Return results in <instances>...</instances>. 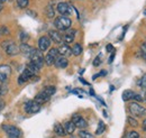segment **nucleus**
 Wrapping results in <instances>:
<instances>
[{"label":"nucleus","instance_id":"f257e3e1","mask_svg":"<svg viewBox=\"0 0 146 138\" xmlns=\"http://www.w3.org/2000/svg\"><path fill=\"white\" fill-rule=\"evenodd\" d=\"M55 27L58 29V31H66L71 27L72 25V20L69 17H65V16H60L55 19L54 21Z\"/></svg>","mask_w":146,"mask_h":138},{"label":"nucleus","instance_id":"f03ea898","mask_svg":"<svg viewBox=\"0 0 146 138\" xmlns=\"http://www.w3.org/2000/svg\"><path fill=\"white\" fill-rule=\"evenodd\" d=\"M29 57H31V62L36 64L38 68L43 66V64H44V56H43L42 51H39L38 48H33Z\"/></svg>","mask_w":146,"mask_h":138},{"label":"nucleus","instance_id":"7ed1b4c3","mask_svg":"<svg viewBox=\"0 0 146 138\" xmlns=\"http://www.w3.org/2000/svg\"><path fill=\"white\" fill-rule=\"evenodd\" d=\"M129 111H130L134 116H137V117L146 116V109L144 107L139 105L137 102H131V104H129Z\"/></svg>","mask_w":146,"mask_h":138},{"label":"nucleus","instance_id":"20e7f679","mask_svg":"<svg viewBox=\"0 0 146 138\" xmlns=\"http://www.w3.org/2000/svg\"><path fill=\"white\" fill-rule=\"evenodd\" d=\"M57 11L61 16H70L72 14V7L68 3V2H60L57 5Z\"/></svg>","mask_w":146,"mask_h":138},{"label":"nucleus","instance_id":"39448f33","mask_svg":"<svg viewBox=\"0 0 146 138\" xmlns=\"http://www.w3.org/2000/svg\"><path fill=\"white\" fill-rule=\"evenodd\" d=\"M2 47L6 50V53L10 56H14V55H17L19 53V47L15 44V43H11V42H6V43H2Z\"/></svg>","mask_w":146,"mask_h":138},{"label":"nucleus","instance_id":"423d86ee","mask_svg":"<svg viewBox=\"0 0 146 138\" xmlns=\"http://www.w3.org/2000/svg\"><path fill=\"white\" fill-rule=\"evenodd\" d=\"M58 57V52H57V48H52L50 52L47 53V55L44 57V62L50 66V65H53L56 61V58Z\"/></svg>","mask_w":146,"mask_h":138},{"label":"nucleus","instance_id":"0eeeda50","mask_svg":"<svg viewBox=\"0 0 146 138\" xmlns=\"http://www.w3.org/2000/svg\"><path fill=\"white\" fill-rule=\"evenodd\" d=\"M10 74H11V69L9 65L7 64L0 65V81L1 82L8 81V79L10 78Z\"/></svg>","mask_w":146,"mask_h":138},{"label":"nucleus","instance_id":"6e6552de","mask_svg":"<svg viewBox=\"0 0 146 138\" xmlns=\"http://www.w3.org/2000/svg\"><path fill=\"white\" fill-rule=\"evenodd\" d=\"M40 110V104H37L36 101H28L25 104V111L27 113H37Z\"/></svg>","mask_w":146,"mask_h":138},{"label":"nucleus","instance_id":"1a4fd4ad","mask_svg":"<svg viewBox=\"0 0 146 138\" xmlns=\"http://www.w3.org/2000/svg\"><path fill=\"white\" fill-rule=\"evenodd\" d=\"M51 46V39L47 36H42L38 39V50L44 52L46 50H48V47Z\"/></svg>","mask_w":146,"mask_h":138},{"label":"nucleus","instance_id":"9d476101","mask_svg":"<svg viewBox=\"0 0 146 138\" xmlns=\"http://www.w3.org/2000/svg\"><path fill=\"white\" fill-rule=\"evenodd\" d=\"M3 130L7 133L8 136H15V137H20L21 131L20 129L15 127V126H10V125H5L3 126Z\"/></svg>","mask_w":146,"mask_h":138},{"label":"nucleus","instance_id":"9b49d317","mask_svg":"<svg viewBox=\"0 0 146 138\" xmlns=\"http://www.w3.org/2000/svg\"><path fill=\"white\" fill-rule=\"evenodd\" d=\"M72 122L74 123L75 127L78 128H86L88 126V122L84 118H82L80 115H74L72 118Z\"/></svg>","mask_w":146,"mask_h":138},{"label":"nucleus","instance_id":"f8f14e48","mask_svg":"<svg viewBox=\"0 0 146 138\" xmlns=\"http://www.w3.org/2000/svg\"><path fill=\"white\" fill-rule=\"evenodd\" d=\"M57 52H58V55H61V56L69 57L72 54V50L68 44H62V45H60L57 47Z\"/></svg>","mask_w":146,"mask_h":138},{"label":"nucleus","instance_id":"ddd939ff","mask_svg":"<svg viewBox=\"0 0 146 138\" xmlns=\"http://www.w3.org/2000/svg\"><path fill=\"white\" fill-rule=\"evenodd\" d=\"M34 76V73L33 72H31L28 69H26L20 75H19V79H18V83L19 84H23V83H25V82H27V81H29Z\"/></svg>","mask_w":146,"mask_h":138},{"label":"nucleus","instance_id":"4468645a","mask_svg":"<svg viewBox=\"0 0 146 138\" xmlns=\"http://www.w3.org/2000/svg\"><path fill=\"white\" fill-rule=\"evenodd\" d=\"M75 29H66V33L63 36V40L65 42V44H69V43H72L74 40V36H75Z\"/></svg>","mask_w":146,"mask_h":138},{"label":"nucleus","instance_id":"2eb2a0df","mask_svg":"<svg viewBox=\"0 0 146 138\" xmlns=\"http://www.w3.org/2000/svg\"><path fill=\"white\" fill-rule=\"evenodd\" d=\"M55 66L56 68H60V69H65L68 65H69V61L68 58H65L64 56H58L55 61Z\"/></svg>","mask_w":146,"mask_h":138},{"label":"nucleus","instance_id":"dca6fc26","mask_svg":"<svg viewBox=\"0 0 146 138\" xmlns=\"http://www.w3.org/2000/svg\"><path fill=\"white\" fill-rule=\"evenodd\" d=\"M48 36H50V39H52L54 43H57V44L62 43V40H63V37H62V35L60 34L57 31H50V33H48Z\"/></svg>","mask_w":146,"mask_h":138},{"label":"nucleus","instance_id":"f3484780","mask_svg":"<svg viewBox=\"0 0 146 138\" xmlns=\"http://www.w3.org/2000/svg\"><path fill=\"white\" fill-rule=\"evenodd\" d=\"M48 100H50V97H47L43 91H42V92H39L36 97H35V101L39 104H45V102H47Z\"/></svg>","mask_w":146,"mask_h":138},{"label":"nucleus","instance_id":"a211bd4d","mask_svg":"<svg viewBox=\"0 0 146 138\" xmlns=\"http://www.w3.org/2000/svg\"><path fill=\"white\" fill-rule=\"evenodd\" d=\"M32 50H33V47H31L29 45H27V44H25V43H23V44L20 45V47H19V51L23 53V54L27 55V56H29V55H31Z\"/></svg>","mask_w":146,"mask_h":138},{"label":"nucleus","instance_id":"6ab92c4d","mask_svg":"<svg viewBox=\"0 0 146 138\" xmlns=\"http://www.w3.org/2000/svg\"><path fill=\"white\" fill-rule=\"evenodd\" d=\"M64 130H65V134H73L74 130H75V126L72 121H68L65 122L64 125Z\"/></svg>","mask_w":146,"mask_h":138},{"label":"nucleus","instance_id":"aec40b11","mask_svg":"<svg viewBox=\"0 0 146 138\" xmlns=\"http://www.w3.org/2000/svg\"><path fill=\"white\" fill-rule=\"evenodd\" d=\"M54 131L56 135L58 136H64L65 135V130H64V127L61 125V123H55L54 125Z\"/></svg>","mask_w":146,"mask_h":138},{"label":"nucleus","instance_id":"412c9836","mask_svg":"<svg viewBox=\"0 0 146 138\" xmlns=\"http://www.w3.org/2000/svg\"><path fill=\"white\" fill-rule=\"evenodd\" d=\"M134 94H135L134 91H131V90H125V91L123 92V100H124V101H129V100H131V99L134 98Z\"/></svg>","mask_w":146,"mask_h":138},{"label":"nucleus","instance_id":"4be33fe9","mask_svg":"<svg viewBox=\"0 0 146 138\" xmlns=\"http://www.w3.org/2000/svg\"><path fill=\"white\" fill-rule=\"evenodd\" d=\"M55 91H56V89H55L54 86H46V88H44V90H43V92H44L47 97H50V98L54 94Z\"/></svg>","mask_w":146,"mask_h":138},{"label":"nucleus","instance_id":"5701e85b","mask_svg":"<svg viewBox=\"0 0 146 138\" xmlns=\"http://www.w3.org/2000/svg\"><path fill=\"white\" fill-rule=\"evenodd\" d=\"M71 50H72V54H73V55H75V56H79V55L82 53V46H81L80 44H74V46H73Z\"/></svg>","mask_w":146,"mask_h":138},{"label":"nucleus","instance_id":"b1692460","mask_svg":"<svg viewBox=\"0 0 146 138\" xmlns=\"http://www.w3.org/2000/svg\"><path fill=\"white\" fill-rule=\"evenodd\" d=\"M105 129H106V125L104 123V121L100 120L99 121V123H98V128H97L96 134H97V135H101V134L105 131Z\"/></svg>","mask_w":146,"mask_h":138},{"label":"nucleus","instance_id":"393cba45","mask_svg":"<svg viewBox=\"0 0 146 138\" xmlns=\"http://www.w3.org/2000/svg\"><path fill=\"white\" fill-rule=\"evenodd\" d=\"M27 69L29 70L31 72H33V73H37L40 68H38L36 64H34L33 62H31V63H28V65H27Z\"/></svg>","mask_w":146,"mask_h":138},{"label":"nucleus","instance_id":"a878e982","mask_svg":"<svg viewBox=\"0 0 146 138\" xmlns=\"http://www.w3.org/2000/svg\"><path fill=\"white\" fill-rule=\"evenodd\" d=\"M46 16L48 18L54 17V9H53V7H52L51 5L46 7Z\"/></svg>","mask_w":146,"mask_h":138},{"label":"nucleus","instance_id":"bb28decb","mask_svg":"<svg viewBox=\"0 0 146 138\" xmlns=\"http://www.w3.org/2000/svg\"><path fill=\"white\" fill-rule=\"evenodd\" d=\"M124 138H139V134H138L137 131L133 130V131H129V133H127V134L125 135V137H124Z\"/></svg>","mask_w":146,"mask_h":138},{"label":"nucleus","instance_id":"cd10ccee","mask_svg":"<svg viewBox=\"0 0 146 138\" xmlns=\"http://www.w3.org/2000/svg\"><path fill=\"white\" fill-rule=\"evenodd\" d=\"M138 86H141L142 89H146V74H144L141 78V80L138 81Z\"/></svg>","mask_w":146,"mask_h":138},{"label":"nucleus","instance_id":"c85d7f7f","mask_svg":"<svg viewBox=\"0 0 146 138\" xmlns=\"http://www.w3.org/2000/svg\"><path fill=\"white\" fill-rule=\"evenodd\" d=\"M80 137L81 138H94V136L90 134V133H88V131H84V130H82V131H80Z\"/></svg>","mask_w":146,"mask_h":138},{"label":"nucleus","instance_id":"c756f323","mask_svg":"<svg viewBox=\"0 0 146 138\" xmlns=\"http://www.w3.org/2000/svg\"><path fill=\"white\" fill-rule=\"evenodd\" d=\"M17 3L20 8H26V7H28L29 1L28 0H17Z\"/></svg>","mask_w":146,"mask_h":138},{"label":"nucleus","instance_id":"7c9ffc66","mask_svg":"<svg viewBox=\"0 0 146 138\" xmlns=\"http://www.w3.org/2000/svg\"><path fill=\"white\" fill-rule=\"evenodd\" d=\"M127 120H128V123H129L131 127H137L138 122H137V120H136V119H134L133 117H128Z\"/></svg>","mask_w":146,"mask_h":138},{"label":"nucleus","instance_id":"2f4dec72","mask_svg":"<svg viewBox=\"0 0 146 138\" xmlns=\"http://www.w3.org/2000/svg\"><path fill=\"white\" fill-rule=\"evenodd\" d=\"M100 63H101V55H99V56L96 57V60L93 61V66H99Z\"/></svg>","mask_w":146,"mask_h":138},{"label":"nucleus","instance_id":"473e14b6","mask_svg":"<svg viewBox=\"0 0 146 138\" xmlns=\"http://www.w3.org/2000/svg\"><path fill=\"white\" fill-rule=\"evenodd\" d=\"M134 100H136V101H138V102H141V101H143V97L142 96H139L138 93H135L134 94V98H133Z\"/></svg>","mask_w":146,"mask_h":138},{"label":"nucleus","instance_id":"72a5a7b5","mask_svg":"<svg viewBox=\"0 0 146 138\" xmlns=\"http://www.w3.org/2000/svg\"><path fill=\"white\" fill-rule=\"evenodd\" d=\"M141 52L143 54V56L146 58V43H144V44L141 46Z\"/></svg>","mask_w":146,"mask_h":138},{"label":"nucleus","instance_id":"f704fd0d","mask_svg":"<svg viewBox=\"0 0 146 138\" xmlns=\"http://www.w3.org/2000/svg\"><path fill=\"white\" fill-rule=\"evenodd\" d=\"M20 38H21V42H23V40L25 42V40L28 39V35L25 34V33H21V34H20Z\"/></svg>","mask_w":146,"mask_h":138},{"label":"nucleus","instance_id":"c9c22d12","mask_svg":"<svg viewBox=\"0 0 146 138\" xmlns=\"http://www.w3.org/2000/svg\"><path fill=\"white\" fill-rule=\"evenodd\" d=\"M106 50H107V52H112L113 51V46L111 44H108L107 47H106Z\"/></svg>","mask_w":146,"mask_h":138},{"label":"nucleus","instance_id":"e433bc0d","mask_svg":"<svg viewBox=\"0 0 146 138\" xmlns=\"http://www.w3.org/2000/svg\"><path fill=\"white\" fill-rule=\"evenodd\" d=\"M113 57H115V52L111 54V56H110V58H109V63H111L112 62V60H113Z\"/></svg>","mask_w":146,"mask_h":138},{"label":"nucleus","instance_id":"4c0bfd02","mask_svg":"<svg viewBox=\"0 0 146 138\" xmlns=\"http://www.w3.org/2000/svg\"><path fill=\"white\" fill-rule=\"evenodd\" d=\"M143 130L146 133V119L144 121H143Z\"/></svg>","mask_w":146,"mask_h":138},{"label":"nucleus","instance_id":"58836bf2","mask_svg":"<svg viewBox=\"0 0 146 138\" xmlns=\"http://www.w3.org/2000/svg\"><path fill=\"white\" fill-rule=\"evenodd\" d=\"M80 81H81V82H82V83H84V84H86V86H88V84H89V83H88V82H87V81H84V80H83V79H82V78H80Z\"/></svg>","mask_w":146,"mask_h":138},{"label":"nucleus","instance_id":"ea45409f","mask_svg":"<svg viewBox=\"0 0 146 138\" xmlns=\"http://www.w3.org/2000/svg\"><path fill=\"white\" fill-rule=\"evenodd\" d=\"M3 107H5V104H3V101H2V100H0V110H1Z\"/></svg>","mask_w":146,"mask_h":138},{"label":"nucleus","instance_id":"a19ab883","mask_svg":"<svg viewBox=\"0 0 146 138\" xmlns=\"http://www.w3.org/2000/svg\"><path fill=\"white\" fill-rule=\"evenodd\" d=\"M1 94H3V91H2V88L0 86V96H1Z\"/></svg>","mask_w":146,"mask_h":138},{"label":"nucleus","instance_id":"79ce46f5","mask_svg":"<svg viewBox=\"0 0 146 138\" xmlns=\"http://www.w3.org/2000/svg\"><path fill=\"white\" fill-rule=\"evenodd\" d=\"M90 94H91V96H94V92H93V90H90Z\"/></svg>","mask_w":146,"mask_h":138},{"label":"nucleus","instance_id":"37998d69","mask_svg":"<svg viewBox=\"0 0 146 138\" xmlns=\"http://www.w3.org/2000/svg\"><path fill=\"white\" fill-rule=\"evenodd\" d=\"M8 138H19V137H15V136H8Z\"/></svg>","mask_w":146,"mask_h":138},{"label":"nucleus","instance_id":"c03bdc74","mask_svg":"<svg viewBox=\"0 0 146 138\" xmlns=\"http://www.w3.org/2000/svg\"><path fill=\"white\" fill-rule=\"evenodd\" d=\"M6 0H0V3H2V2H5Z\"/></svg>","mask_w":146,"mask_h":138},{"label":"nucleus","instance_id":"a18cd8bd","mask_svg":"<svg viewBox=\"0 0 146 138\" xmlns=\"http://www.w3.org/2000/svg\"><path fill=\"white\" fill-rule=\"evenodd\" d=\"M144 99H145V101H146V92H145V97H144Z\"/></svg>","mask_w":146,"mask_h":138},{"label":"nucleus","instance_id":"49530a36","mask_svg":"<svg viewBox=\"0 0 146 138\" xmlns=\"http://www.w3.org/2000/svg\"><path fill=\"white\" fill-rule=\"evenodd\" d=\"M145 15H146V10H145Z\"/></svg>","mask_w":146,"mask_h":138},{"label":"nucleus","instance_id":"de8ad7c7","mask_svg":"<svg viewBox=\"0 0 146 138\" xmlns=\"http://www.w3.org/2000/svg\"><path fill=\"white\" fill-rule=\"evenodd\" d=\"M52 138H55V137H52Z\"/></svg>","mask_w":146,"mask_h":138}]
</instances>
